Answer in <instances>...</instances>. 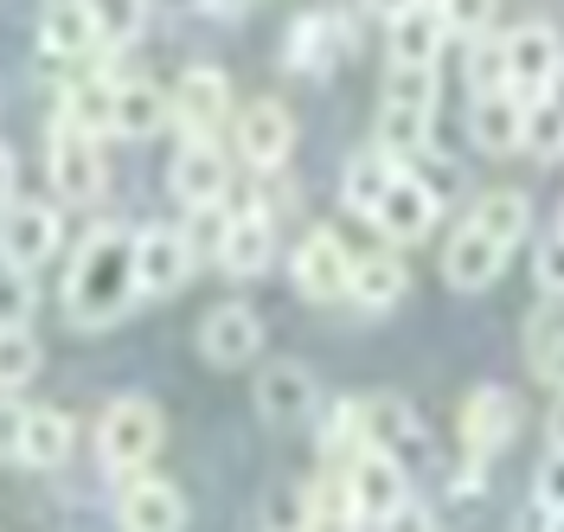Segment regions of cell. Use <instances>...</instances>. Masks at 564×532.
Here are the masks:
<instances>
[{"label":"cell","instance_id":"cell-9","mask_svg":"<svg viewBox=\"0 0 564 532\" xmlns=\"http://www.w3.org/2000/svg\"><path fill=\"white\" fill-rule=\"evenodd\" d=\"M193 245H186V231L180 225H148L135 231V289L148 302H161V295H174L186 276H193Z\"/></svg>","mask_w":564,"mask_h":532},{"label":"cell","instance_id":"cell-29","mask_svg":"<svg viewBox=\"0 0 564 532\" xmlns=\"http://www.w3.org/2000/svg\"><path fill=\"white\" fill-rule=\"evenodd\" d=\"M70 443H77V424H70L65 411H52V404L26 411V449H20L26 468H58L70 456Z\"/></svg>","mask_w":564,"mask_h":532},{"label":"cell","instance_id":"cell-4","mask_svg":"<svg viewBox=\"0 0 564 532\" xmlns=\"http://www.w3.org/2000/svg\"><path fill=\"white\" fill-rule=\"evenodd\" d=\"M65 245V213L58 206H45V199H13L7 213H0V263H13V270H45L52 257Z\"/></svg>","mask_w":564,"mask_h":532},{"label":"cell","instance_id":"cell-7","mask_svg":"<svg viewBox=\"0 0 564 532\" xmlns=\"http://www.w3.org/2000/svg\"><path fill=\"white\" fill-rule=\"evenodd\" d=\"M352 52V26L340 7H315V13H302L295 26H289V45H282V65L302 77H327L340 58Z\"/></svg>","mask_w":564,"mask_h":532},{"label":"cell","instance_id":"cell-10","mask_svg":"<svg viewBox=\"0 0 564 532\" xmlns=\"http://www.w3.org/2000/svg\"><path fill=\"white\" fill-rule=\"evenodd\" d=\"M456 430H462V449H468L475 462H488L494 449L513 443V430H520V398H513L507 386H475L468 398H462Z\"/></svg>","mask_w":564,"mask_h":532},{"label":"cell","instance_id":"cell-14","mask_svg":"<svg viewBox=\"0 0 564 532\" xmlns=\"http://www.w3.org/2000/svg\"><path fill=\"white\" fill-rule=\"evenodd\" d=\"M507 257H513V250L500 245V238H488L481 225H462L456 238L443 245V283H449V289H462V295H475V289L500 283Z\"/></svg>","mask_w":564,"mask_h":532},{"label":"cell","instance_id":"cell-31","mask_svg":"<svg viewBox=\"0 0 564 532\" xmlns=\"http://www.w3.org/2000/svg\"><path fill=\"white\" fill-rule=\"evenodd\" d=\"M231 225H238V213H225V199L218 206H186V245H193V257H212L218 263V250H225V238H231Z\"/></svg>","mask_w":564,"mask_h":532},{"label":"cell","instance_id":"cell-42","mask_svg":"<svg viewBox=\"0 0 564 532\" xmlns=\"http://www.w3.org/2000/svg\"><path fill=\"white\" fill-rule=\"evenodd\" d=\"M379 532H436V513L423 500H404V507H391L386 520H379Z\"/></svg>","mask_w":564,"mask_h":532},{"label":"cell","instance_id":"cell-30","mask_svg":"<svg viewBox=\"0 0 564 532\" xmlns=\"http://www.w3.org/2000/svg\"><path fill=\"white\" fill-rule=\"evenodd\" d=\"M430 122H436V109H411V104H379V148H391V154H423L430 148Z\"/></svg>","mask_w":564,"mask_h":532},{"label":"cell","instance_id":"cell-37","mask_svg":"<svg viewBox=\"0 0 564 532\" xmlns=\"http://www.w3.org/2000/svg\"><path fill=\"white\" fill-rule=\"evenodd\" d=\"M33 321V276L0 263V327H26Z\"/></svg>","mask_w":564,"mask_h":532},{"label":"cell","instance_id":"cell-43","mask_svg":"<svg viewBox=\"0 0 564 532\" xmlns=\"http://www.w3.org/2000/svg\"><path fill=\"white\" fill-rule=\"evenodd\" d=\"M532 366H539V372L564 391V340H558V347H545V354H532Z\"/></svg>","mask_w":564,"mask_h":532},{"label":"cell","instance_id":"cell-35","mask_svg":"<svg viewBox=\"0 0 564 532\" xmlns=\"http://www.w3.org/2000/svg\"><path fill=\"white\" fill-rule=\"evenodd\" d=\"M386 97L391 104H411V109H436V65H391Z\"/></svg>","mask_w":564,"mask_h":532},{"label":"cell","instance_id":"cell-40","mask_svg":"<svg viewBox=\"0 0 564 532\" xmlns=\"http://www.w3.org/2000/svg\"><path fill=\"white\" fill-rule=\"evenodd\" d=\"M532 500H539V513H564V449H552V456L539 462Z\"/></svg>","mask_w":564,"mask_h":532},{"label":"cell","instance_id":"cell-32","mask_svg":"<svg viewBox=\"0 0 564 532\" xmlns=\"http://www.w3.org/2000/svg\"><path fill=\"white\" fill-rule=\"evenodd\" d=\"M39 340H33V327H0V391H13V386H26L39 372Z\"/></svg>","mask_w":564,"mask_h":532},{"label":"cell","instance_id":"cell-41","mask_svg":"<svg viewBox=\"0 0 564 532\" xmlns=\"http://www.w3.org/2000/svg\"><path fill=\"white\" fill-rule=\"evenodd\" d=\"M26 411L33 404L0 398V462H20V449H26Z\"/></svg>","mask_w":564,"mask_h":532},{"label":"cell","instance_id":"cell-21","mask_svg":"<svg viewBox=\"0 0 564 532\" xmlns=\"http://www.w3.org/2000/svg\"><path fill=\"white\" fill-rule=\"evenodd\" d=\"M257 411H263V424H276V430L302 424V417L315 411V379H308V366H295V359L263 366V379H257Z\"/></svg>","mask_w":564,"mask_h":532},{"label":"cell","instance_id":"cell-11","mask_svg":"<svg viewBox=\"0 0 564 532\" xmlns=\"http://www.w3.org/2000/svg\"><path fill=\"white\" fill-rule=\"evenodd\" d=\"M372 225H379L386 245H417V238H430L436 231V186L404 167V174L391 180V193L372 206Z\"/></svg>","mask_w":564,"mask_h":532},{"label":"cell","instance_id":"cell-24","mask_svg":"<svg viewBox=\"0 0 564 532\" xmlns=\"http://www.w3.org/2000/svg\"><path fill=\"white\" fill-rule=\"evenodd\" d=\"M90 45H104L90 7H84V0H52L45 20H39V52H45V58H84Z\"/></svg>","mask_w":564,"mask_h":532},{"label":"cell","instance_id":"cell-49","mask_svg":"<svg viewBox=\"0 0 564 532\" xmlns=\"http://www.w3.org/2000/svg\"><path fill=\"white\" fill-rule=\"evenodd\" d=\"M545 532H564V513H545Z\"/></svg>","mask_w":564,"mask_h":532},{"label":"cell","instance_id":"cell-28","mask_svg":"<svg viewBox=\"0 0 564 532\" xmlns=\"http://www.w3.org/2000/svg\"><path fill=\"white\" fill-rule=\"evenodd\" d=\"M468 225H481L488 238H500V245L513 250V245H527V231H532V199L527 193H513V186H494V193L475 199Z\"/></svg>","mask_w":564,"mask_h":532},{"label":"cell","instance_id":"cell-46","mask_svg":"<svg viewBox=\"0 0 564 532\" xmlns=\"http://www.w3.org/2000/svg\"><path fill=\"white\" fill-rule=\"evenodd\" d=\"M545 430H552V449H564V391H558V404H552V424Z\"/></svg>","mask_w":564,"mask_h":532},{"label":"cell","instance_id":"cell-2","mask_svg":"<svg viewBox=\"0 0 564 532\" xmlns=\"http://www.w3.org/2000/svg\"><path fill=\"white\" fill-rule=\"evenodd\" d=\"M45 174H52V193L65 206H97L104 193V148H97V129L58 116L52 122V142H45Z\"/></svg>","mask_w":564,"mask_h":532},{"label":"cell","instance_id":"cell-38","mask_svg":"<svg viewBox=\"0 0 564 532\" xmlns=\"http://www.w3.org/2000/svg\"><path fill=\"white\" fill-rule=\"evenodd\" d=\"M436 7H443V20H449L456 39H481L494 26V0H436Z\"/></svg>","mask_w":564,"mask_h":532},{"label":"cell","instance_id":"cell-23","mask_svg":"<svg viewBox=\"0 0 564 532\" xmlns=\"http://www.w3.org/2000/svg\"><path fill=\"white\" fill-rule=\"evenodd\" d=\"M404 174V154H391V148H359V154H352L347 161V180H340V199H347L352 213H366L372 218V206H379V199H386L391 193V180Z\"/></svg>","mask_w":564,"mask_h":532},{"label":"cell","instance_id":"cell-16","mask_svg":"<svg viewBox=\"0 0 564 532\" xmlns=\"http://www.w3.org/2000/svg\"><path fill=\"white\" fill-rule=\"evenodd\" d=\"M347 481H352V500H359L366 520H386L391 507L411 500V468L398 456H386V449H359L347 468Z\"/></svg>","mask_w":564,"mask_h":532},{"label":"cell","instance_id":"cell-13","mask_svg":"<svg viewBox=\"0 0 564 532\" xmlns=\"http://www.w3.org/2000/svg\"><path fill=\"white\" fill-rule=\"evenodd\" d=\"M167 186H174L180 206H218L225 186H231L225 148H212V135H186V148H180L174 167H167Z\"/></svg>","mask_w":564,"mask_h":532},{"label":"cell","instance_id":"cell-12","mask_svg":"<svg viewBox=\"0 0 564 532\" xmlns=\"http://www.w3.org/2000/svg\"><path fill=\"white\" fill-rule=\"evenodd\" d=\"M295 148V116L276 104V97H257V104L238 116V161L250 174H276Z\"/></svg>","mask_w":564,"mask_h":532},{"label":"cell","instance_id":"cell-34","mask_svg":"<svg viewBox=\"0 0 564 532\" xmlns=\"http://www.w3.org/2000/svg\"><path fill=\"white\" fill-rule=\"evenodd\" d=\"M84 7H90L104 45H129L141 33V20H148V0H84Z\"/></svg>","mask_w":564,"mask_h":532},{"label":"cell","instance_id":"cell-8","mask_svg":"<svg viewBox=\"0 0 564 532\" xmlns=\"http://www.w3.org/2000/svg\"><path fill=\"white\" fill-rule=\"evenodd\" d=\"M564 72V39L558 26H545V20H527V26H513L507 33V84L520 90V97H545Z\"/></svg>","mask_w":564,"mask_h":532},{"label":"cell","instance_id":"cell-48","mask_svg":"<svg viewBox=\"0 0 564 532\" xmlns=\"http://www.w3.org/2000/svg\"><path fill=\"white\" fill-rule=\"evenodd\" d=\"M545 97H552V104L564 109V72H558V84H552V90H545Z\"/></svg>","mask_w":564,"mask_h":532},{"label":"cell","instance_id":"cell-27","mask_svg":"<svg viewBox=\"0 0 564 532\" xmlns=\"http://www.w3.org/2000/svg\"><path fill=\"white\" fill-rule=\"evenodd\" d=\"M404 289H411V270H404V257H391V250H372V257H359V263H352L347 302H359V308H391Z\"/></svg>","mask_w":564,"mask_h":532},{"label":"cell","instance_id":"cell-39","mask_svg":"<svg viewBox=\"0 0 564 532\" xmlns=\"http://www.w3.org/2000/svg\"><path fill=\"white\" fill-rule=\"evenodd\" d=\"M532 283L545 289V295H564V231L552 225V238L532 250Z\"/></svg>","mask_w":564,"mask_h":532},{"label":"cell","instance_id":"cell-18","mask_svg":"<svg viewBox=\"0 0 564 532\" xmlns=\"http://www.w3.org/2000/svg\"><path fill=\"white\" fill-rule=\"evenodd\" d=\"M225 109H231V77L218 72V65H193V72H180L174 122L186 129V135H212V129L225 122Z\"/></svg>","mask_w":564,"mask_h":532},{"label":"cell","instance_id":"cell-50","mask_svg":"<svg viewBox=\"0 0 564 532\" xmlns=\"http://www.w3.org/2000/svg\"><path fill=\"white\" fill-rule=\"evenodd\" d=\"M212 7H218V13H238V7H245V0H212Z\"/></svg>","mask_w":564,"mask_h":532},{"label":"cell","instance_id":"cell-17","mask_svg":"<svg viewBox=\"0 0 564 532\" xmlns=\"http://www.w3.org/2000/svg\"><path fill=\"white\" fill-rule=\"evenodd\" d=\"M116 526L122 532H186V495H180L174 481L141 475L116 500Z\"/></svg>","mask_w":564,"mask_h":532},{"label":"cell","instance_id":"cell-36","mask_svg":"<svg viewBox=\"0 0 564 532\" xmlns=\"http://www.w3.org/2000/svg\"><path fill=\"white\" fill-rule=\"evenodd\" d=\"M527 148L532 154H564V109L552 97H532L527 104Z\"/></svg>","mask_w":564,"mask_h":532},{"label":"cell","instance_id":"cell-20","mask_svg":"<svg viewBox=\"0 0 564 532\" xmlns=\"http://www.w3.org/2000/svg\"><path fill=\"white\" fill-rule=\"evenodd\" d=\"M167 116H174V90H154L148 77H122L116 97H109V135H122V142H148Z\"/></svg>","mask_w":564,"mask_h":532},{"label":"cell","instance_id":"cell-26","mask_svg":"<svg viewBox=\"0 0 564 532\" xmlns=\"http://www.w3.org/2000/svg\"><path fill=\"white\" fill-rule=\"evenodd\" d=\"M359 500H352L347 468H327L315 488H308V526L302 532H359Z\"/></svg>","mask_w":564,"mask_h":532},{"label":"cell","instance_id":"cell-22","mask_svg":"<svg viewBox=\"0 0 564 532\" xmlns=\"http://www.w3.org/2000/svg\"><path fill=\"white\" fill-rule=\"evenodd\" d=\"M449 39H456V33H449L443 7H436V0H417L411 13H398V20H391V65H436Z\"/></svg>","mask_w":564,"mask_h":532},{"label":"cell","instance_id":"cell-6","mask_svg":"<svg viewBox=\"0 0 564 532\" xmlns=\"http://www.w3.org/2000/svg\"><path fill=\"white\" fill-rule=\"evenodd\" d=\"M352 263H359V257L340 245V231H334V225H315V231L295 245V263H289L295 295H308V302H347Z\"/></svg>","mask_w":564,"mask_h":532},{"label":"cell","instance_id":"cell-1","mask_svg":"<svg viewBox=\"0 0 564 532\" xmlns=\"http://www.w3.org/2000/svg\"><path fill=\"white\" fill-rule=\"evenodd\" d=\"M141 302L135 289V231L122 225H90L70 257L65 276V315L77 327H116Z\"/></svg>","mask_w":564,"mask_h":532},{"label":"cell","instance_id":"cell-33","mask_svg":"<svg viewBox=\"0 0 564 532\" xmlns=\"http://www.w3.org/2000/svg\"><path fill=\"white\" fill-rule=\"evenodd\" d=\"M468 84H475V97H488V90H513L507 84V39H468Z\"/></svg>","mask_w":564,"mask_h":532},{"label":"cell","instance_id":"cell-45","mask_svg":"<svg viewBox=\"0 0 564 532\" xmlns=\"http://www.w3.org/2000/svg\"><path fill=\"white\" fill-rule=\"evenodd\" d=\"M366 7H372V13H379V20H398V13H411V7H417V0H366Z\"/></svg>","mask_w":564,"mask_h":532},{"label":"cell","instance_id":"cell-3","mask_svg":"<svg viewBox=\"0 0 564 532\" xmlns=\"http://www.w3.org/2000/svg\"><path fill=\"white\" fill-rule=\"evenodd\" d=\"M161 430L167 424H161V404L154 398H116L104 411V424H97V462L116 468V475H135V468L154 462Z\"/></svg>","mask_w":564,"mask_h":532},{"label":"cell","instance_id":"cell-51","mask_svg":"<svg viewBox=\"0 0 564 532\" xmlns=\"http://www.w3.org/2000/svg\"><path fill=\"white\" fill-rule=\"evenodd\" d=\"M558 231H564V206H558Z\"/></svg>","mask_w":564,"mask_h":532},{"label":"cell","instance_id":"cell-5","mask_svg":"<svg viewBox=\"0 0 564 532\" xmlns=\"http://www.w3.org/2000/svg\"><path fill=\"white\" fill-rule=\"evenodd\" d=\"M359 436H366V449L398 456L411 475L430 462V430H423V417L398 398V391H372V398H359Z\"/></svg>","mask_w":564,"mask_h":532},{"label":"cell","instance_id":"cell-19","mask_svg":"<svg viewBox=\"0 0 564 532\" xmlns=\"http://www.w3.org/2000/svg\"><path fill=\"white\" fill-rule=\"evenodd\" d=\"M468 135H475L481 154H513V148H527V97H520V90H488V97H475Z\"/></svg>","mask_w":564,"mask_h":532},{"label":"cell","instance_id":"cell-25","mask_svg":"<svg viewBox=\"0 0 564 532\" xmlns=\"http://www.w3.org/2000/svg\"><path fill=\"white\" fill-rule=\"evenodd\" d=\"M270 257H276V231H270V218L263 213H238L231 238H225V250H218V270L238 276V283H250V276L270 270Z\"/></svg>","mask_w":564,"mask_h":532},{"label":"cell","instance_id":"cell-15","mask_svg":"<svg viewBox=\"0 0 564 532\" xmlns=\"http://www.w3.org/2000/svg\"><path fill=\"white\" fill-rule=\"evenodd\" d=\"M199 354L212 366H250L263 354V321L250 315L245 302H218L206 321H199Z\"/></svg>","mask_w":564,"mask_h":532},{"label":"cell","instance_id":"cell-44","mask_svg":"<svg viewBox=\"0 0 564 532\" xmlns=\"http://www.w3.org/2000/svg\"><path fill=\"white\" fill-rule=\"evenodd\" d=\"M13 174H20V167H13V148L0 142V213L13 206Z\"/></svg>","mask_w":564,"mask_h":532},{"label":"cell","instance_id":"cell-47","mask_svg":"<svg viewBox=\"0 0 564 532\" xmlns=\"http://www.w3.org/2000/svg\"><path fill=\"white\" fill-rule=\"evenodd\" d=\"M167 13H193V7H212V0H161Z\"/></svg>","mask_w":564,"mask_h":532}]
</instances>
